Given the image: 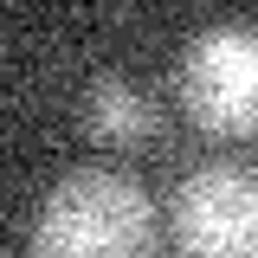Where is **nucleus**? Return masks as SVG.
Segmentation results:
<instances>
[{
	"mask_svg": "<svg viewBox=\"0 0 258 258\" xmlns=\"http://www.w3.org/2000/svg\"><path fill=\"white\" fill-rule=\"evenodd\" d=\"M32 258H155V207L116 168H78L45 194Z\"/></svg>",
	"mask_w": 258,
	"mask_h": 258,
	"instance_id": "obj_1",
	"label": "nucleus"
},
{
	"mask_svg": "<svg viewBox=\"0 0 258 258\" xmlns=\"http://www.w3.org/2000/svg\"><path fill=\"white\" fill-rule=\"evenodd\" d=\"M181 110L194 116V129L207 136H252L258 129V26L220 20V26L194 32L181 52Z\"/></svg>",
	"mask_w": 258,
	"mask_h": 258,
	"instance_id": "obj_2",
	"label": "nucleus"
},
{
	"mask_svg": "<svg viewBox=\"0 0 258 258\" xmlns=\"http://www.w3.org/2000/svg\"><path fill=\"white\" fill-rule=\"evenodd\" d=\"M181 258H258V174L239 161L194 168L168 200Z\"/></svg>",
	"mask_w": 258,
	"mask_h": 258,
	"instance_id": "obj_3",
	"label": "nucleus"
},
{
	"mask_svg": "<svg viewBox=\"0 0 258 258\" xmlns=\"http://www.w3.org/2000/svg\"><path fill=\"white\" fill-rule=\"evenodd\" d=\"M78 123H84V136L103 142V149H136V142H149L161 129V116H155V103H149L142 84H129V78L110 71V78H91V84H84Z\"/></svg>",
	"mask_w": 258,
	"mask_h": 258,
	"instance_id": "obj_4",
	"label": "nucleus"
}]
</instances>
